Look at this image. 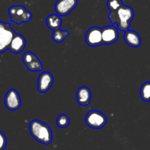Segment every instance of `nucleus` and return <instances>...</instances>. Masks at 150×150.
<instances>
[{"label": "nucleus", "instance_id": "obj_13", "mask_svg": "<svg viewBox=\"0 0 150 150\" xmlns=\"http://www.w3.org/2000/svg\"><path fill=\"white\" fill-rule=\"evenodd\" d=\"M78 103L82 106L89 105L92 99V92L90 89L86 86H81L79 88L76 92Z\"/></svg>", "mask_w": 150, "mask_h": 150}, {"label": "nucleus", "instance_id": "obj_9", "mask_svg": "<svg viewBox=\"0 0 150 150\" xmlns=\"http://www.w3.org/2000/svg\"><path fill=\"white\" fill-rule=\"evenodd\" d=\"M78 4V0H58L55 4V11L60 16L71 13Z\"/></svg>", "mask_w": 150, "mask_h": 150}, {"label": "nucleus", "instance_id": "obj_18", "mask_svg": "<svg viewBox=\"0 0 150 150\" xmlns=\"http://www.w3.org/2000/svg\"><path fill=\"white\" fill-rule=\"evenodd\" d=\"M56 123H57V125L60 128H65L70 124V119L65 114H62L57 117Z\"/></svg>", "mask_w": 150, "mask_h": 150}, {"label": "nucleus", "instance_id": "obj_1", "mask_svg": "<svg viewBox=\"0 0 150 150\" xmlns=\"http://www.w3.org/2000/svg\"><path fill=\"white\" fill-rule=\"evenodd\" d=\"M134 17V10L129 6L122 4L115 11L110 12L108 18L113 24H117L120 31L125 32L130 26L131 21Z\"/></svg>", "mask_w": 150, "mask_h": 150}, {"label": "nucleus", "instance_id": "obj_12", "mask_svg": "<svg viewBox=\"0 0 150 150\" xmlns=\"http://www.w3.org/2000/svg\"><path fill=\"white\" fill-rule=\"evenodd\" d=\"M26 44V42L24 37L20 34H16L10 42L9 49L13 54H18L24 49Z\"/></svg>", "mask_w": 150, "mask_h": 150}, {"label": "nucleus", "instance_id": "obj_7", "mask_svg": "<svg viewBox=\"0 0 150 150\" xmlns=\"http://www.w3.org/2000/svg\"><path fill=\"white\" fill-rule=\"evenodd\" d=\"M4 105L10 111H16L21 105V100L17 90L11 89L4 97Z\"/></svg>", "mask_w": 150, "mask_h": 150}, {"label": "nucleus", "instance_id": "obj_19", "mask_svg": "<svg viewBox=\"0 0 150 150\" xmlns=\"http://www.w3.org/2000/svg\"><path fill=\"white\" fill-rule=\"evenodd\" d=\"M123 4L122 0H108L107 1V7L110 12L115 11L117 9L120 8Z\"/></svg>", "mask_w": 150, "mask_h": 150}, {"label": "nucleus", "instance_id": "obj_5", "mask_svg": "<svg viewBox=\"0 0 150 150\" xmlns=\"http://www.w3.org/2000/svg\"><path fill=\"white\" fill-rule=\"evenodd\" d=\"M85 122L91 128L100 129L106 125L107 118L100 111L92 110L86 114Z\"/></svg>", "mask_w": 150, "mask_h": 150}, {"label": "nucleus", "instance_id": "obj_20", "mask_svg": "<svg viewBox=\"0 0 150 150\" xmlns=\"http://www.w3.org/2000/svg\"><path fill=\"white\" fill-rule=\"evenodd\" d=\"M7 145V138L5 135L0 131V150H4Z\"/></svg>", "mask_w": 150, "mask_h": 150}, {"label": "nucleus", "instance_id": "obj_8", "mask_svg": "<svg viewBox=\"0 0 150 150\" xmlns=\"http://www.w3.org/2000/svg\"><path fill=\"white\" fill-rule=\"evenodd\" d=\"M22 61L26 68L32 72L41 71L42 70V64L40 60L33 53L28 51L22 57Z\"/></svg>", "mask_w": 150, "mask_h": 150}, {"label": "nucleus", "instance_id": "obj_10", "mask_svg": "<svg viewBox=\"0 0 150 150\" xmlns=\"http://www.w3.org/2000/svg\"><path fill=\"white\" fill-rule=\"evenodd\" d=\"M54 83V77L49 72H43L38 77V89L40 93H45L51 89Z\"/></svg>", "mask_w": 150, "mask_h": 150}, {"label": "nucleus", "instance_id": "obj_11", "mask_svg": "<svg viewBox=\"0 0 150 150\" xmlns=\"http://www.w3.org/2000/svg\"><path fill=\"white\" fill-rule=\"evenodd\" d=\"M103 43L111 45L117 41L119 38V32L114 26H108L102 28Z\"/></svg>", "mask_w": 150, "mask_h": 150}, {"label": "nucleus", "instance_id": "obj_2", "mask_svg": "<svg viewBox=\"0 0 150 150\" xmlns=\"http://www.w3.org/2000/svg\"><path fill=\"white\" fill-rule=\"evenodd\" d=\"M29 131L32 137L38 142L48 145L53 140V133L51 127L45 123L34 120L29 124Z\"/></svg>", "mask_w": 150, "mask_h": 150}, {"label": "nucleus", "instance_id": "obj_6", "mask_svg": "<svg viewBox=\"0 0 150 150\" xmlns=\"http://www.w3.org/2000/svg\"><path fill=\"white\" fill-rule=\"evenodd\" d=\"M85 40L86 43L91 47H97L103 44L102 38V28L98 26L91 27L86 32Z\"/></svg>", "mask_w": 150, "mask_h": 150}, {"label": "nucleus", "instance_id": "obj_15", "mask_svg": "<svg viewBox=\"0 0 150 150\" xmlns=\"http://www.w3.org/2000/svg\"><path fill=\"white\" fill-rule=\"evenodd\" d=\"M46 24L50 29L57 31L60 29L62 25V18L60 16L55 14L49 15L46 18Z\"/></svg>", "mask_w": 150, "mask_h": 150}, {"label": "nucleus", "instance_id": "obj_17", "mask_svg": "<svg viewBox=\"0 0 150 150\" xmlns=\"http://www.w3.org/2000/svg\"><path fill=\"white\" fill-rule=\"evenodd\" d=\"M68 35H69L68 31L59 29V30L54 31V33H53L52 35V38L53 40H54V42L59 43V42H63Z\"/></svg>", "mask_w": 150, "mask_h": 150}, {"label": "nucleus", "instance_id": "obj_4", "mask_svg": "<svg viewBox=\"0 0 150 150\" xmlns=\"http://www.w3.org/2000/svg\"><path fill=\"white\" fill-rule=\"evenodd\" d=\"M16 34L10 23L0 21V54L9 49L10 42Z\"/></svg>", "mask_w": 150, "mask_h": 150}, {"label": "nucleus", "instance_id": "obj_14", "mask_svg": "<svg viewBox=\"0 0 150 150\" xmlns=\"http://www.w3.org/2000/svg\"><path fill=\"white\" fill-rule=\"evenodd\" d=\"M125 40L126 43L133 48H138L142 44V38L138 32L133 30H127L125 33Z\"/></svg>", "mask_w": 150, "mask_h": 150}, {"label": "nucleus", "instance_id": "obj_3", "mask_svg": "<svg viewBox=\"0 0 150 150\" xmlns=\"http://www.w3.org/2000/svg\"><path fill=\"white\" fill-rule=\"evenodd\" d=\"M8 13L11 21L18 25L29 21L32 17V13L22 5L12 6L9 8Z\"/></svg>", "mask_w": 150, "mask_h": 150}, {"label": "nucleus", "instance_id": "obj_16", "mask_svg": "<svg viewBox=\"0 0 150 150\" xmlns=\"http://www.w3.org/2000/svg\"><path fill=\"white\" fill-rule=\"evenodd\" d=\"M141 98L144 101H150V81H146L142 85L140 90Z\"/></svg>", "mask_w": 150, "mask_h": 150}]
</instances>
